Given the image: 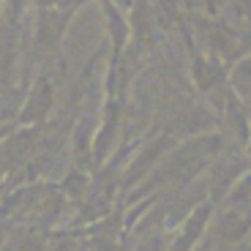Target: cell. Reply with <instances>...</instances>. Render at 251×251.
Returning a JSON list of instances; mask_svg holds the SVG:
<instances>
[{"label":"cell","instance_id":"1","mask_svg":"<svg viewBox=\"0 0 251 251\" xmlns=\"http://www.w3.org/2000/svg\"><path fill=\"white\" fill-rule=\"evenodd\" d=\"M172 148H175V137H170V134H158V137L151 139V142H145L142 148H137L134 158L123 170L120 188H123V191H131V188L139 186V183H145L148 177H151V172L158 167V161H161Z\"/></svg>","mask_w":251,"mask_h":251},{"label":"cell","instance_id":"2","mask_svg":"<svg viewBox=\"0 0 251 251\" xmlns=\"http://www.w3.org/2000/svg\"><path fill=\"white\" fill-rule=\"evenodd\" d=\"M101 14H104L109 41H112L109 69H118V66H120V55H123L126 44H128V36H131V22H128V14H126V8L118 6V3H101Z\"/></svg>","mask_w":251,"mask_h":251},{"label":"cell","instance_id":"3","mask_svg":"<svg viewBox=\"0 0 251 251\" xmlns=\"http://www.w3.org/2000/svg\"><path fill=\"white\" fill-rule=\"evenodd\" d=\"M55 104V85L47 74H41L36 82H33V88L27 90V99H25V107L19 112V123L22 126H33L38 120H44L47 112L52 109Z\"/></svg>","mask_w":251,"mask_h":251},{"label":"cell","instance_id":"4","mask_svg":"<svg viewBox=\"0 0 251 251\" xmlns=\"http://www.w3.org/2000/svg\"><path fill=\"white\" fill-rule=\"evenodd\" d=\"M88 188V172H79V170H71V175H66L63 180V191L71 197V200H79Z\"/></svg>","mask_w":251,"mask_h":251},{"label":"cell","instance_id":"5","mask_svg":"<svg viewBox=\"0 0 251 251\" xmlns=\"http://www.w3.org/2000/svg\"><path fill=\"white\" fill-rule=\"evenodd\" d=\"M246 158H249V161H251V128H249V142H246Z\"/></svg>","mask_w":251,"mask_h":251}]
</instances>
